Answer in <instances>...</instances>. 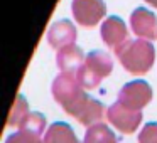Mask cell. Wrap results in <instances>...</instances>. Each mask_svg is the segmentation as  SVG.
<instances>
[{
    "label": "cell",
    "instance_id": "6da1fadb",
    "mask_svg": "<svg viewBox=\"0 0 157 143\" xmlns=\"http://www.w3.org/2000/svg\"><path fill=\"white\" fill-rule=\"evenodd\" d=\"M115 54L127 71L140 76L150 71L154 59H155V49L150 41L128 39L120 47L115 49Z\"/></svg>",
    "mask_w": 157,
    "mask_h": 143
},
{
    "label": "cell",
    "instance_id": "7a4b0ae2",
    "mask_svg": "<svg viewBox=\"0 0 157 143\" xmlns=\"http://www.w3.org/2000/svg\"><path fill=\"white\" fill-rule=\"evenodd\" d=\"M113 69V61L106 52L103 51H91L86 54V59L83 66L79 68L78 78L81 88L85 89H95L106 76H110Z\"/></svg>",
    "mask_w": 157,
    "mask_h": 143
},
{
    "label": "cell",
    "instance_id": "3957f363",
    "mask_svg": "<svg viewBox=\"0 0 157 143\" xmlns=\"http://www.w3.org/2000/svg\"><path fill=\"white\" fill-rule=\"evenodd\" d=\"M52 98L63 106V109H68L85 94L81 84H79L76 74H69V72H61L58 78L52 81L51 86Z\"/></svg>",
    "mask_w": 157,
    "mask_h": 143
},
{
    "label": "cell",
    "instance_id": "277c9868",
    "mask_svg": "<svg viewBox=\"0 0 157 143\" xmlns=\"http://www.w3.org/2000/svg\"><path fill=\"white\" fill-rule=\"evenodd\" d=\"M69 116L76 118L81 125L85 126H93V125H98L100 121L103 119V116H106L105 108L103 105L98 101V99H93L90 94H83L71 108L66 109Z\"/></svg>",
    "mask_w": 157,
    "mask_h": 143
},
{
    "label": "cell",
    "instance_id": "5b68a950",
    "mask_svg": "<svg viewBox=\"0 0 157 143\" xmlns=\"http://www.w3.org/2000/svg\"><path fill=\"white\" fill-rule=\"evenodd\" d=\"M150 99H152V88L142 79L127 82L118 93V103L132 111H140L144 106L149 105Z\"/></svg>",
    "mask_w": 157,
    "mask_h": 143
},
{
    "label": "cell",
    "instance_id": "8992f818",
    "mask_svg": "<svg viewBox=\"0 0 157 143\" xmlns=\"http://www.w3.org/2000/svg\"><path fill=\"white\" fill-rule=\"evenodd\" d=\"M71 10L81 27H95L105 17L106 5L103 0H73Z\"/></svg>",
    "mask_w": 157,
    "mask_h": 143
},
{
    "label": "cell",
    "instance_id": "52a82bcc",
    "mask_svg": "<svg viewBox=\"0 0 157 143\" xmlns=\"http://www.w3.org/2000/svg\"><path fill=\"white\" fill-rule=\"evenodd\" d=\"M106 119L115 126L118 131L130 135L133 133L142 123V113L140 111H132V109L125 108L120 105L118 101L113 103L108 109H106Z\"/></svg>",
    "mask_w": 157,
    "mask_h": 143
},
{
    "label": "cell",
    "instance_id": "ba28073f",
    "mask_svg": "<svg viewBox=\"0 0 157 143\" xmlns=\"http://www.w3.org/2000/svg\"><path fill=\"white\" fill-rule=\"evenodd\" d=\"M130 25H132L133 34L139 39L152 41L157 37V17L149 9H135L130 15Z\"/></svg>",
    "mask_w": 157,
    "mask_h": 143
},
{
    "label": "cell",
    "instance_id": "9c48e42d",
    "mask_svg": "<svg viewBox=\"0 0 157 143\" xmlns=\"http://www.w3.org/2000/svg\"><path fill=\"white\" fill-rule=\"evenodd\" d=\"M76 41V27L66 19L56 20L48 31V42L51 47L61 51L66 46L75 44Z\"/></svg>",
    "mask_w": 157,
    "mask_h": 143
},
{
    "label": "cell",
    "instance_id": "30bf717a",
    "mask_svg": "<svg viewBox=\"0 0 157 143\" xmlns=\"http://www.w3.org/2000/svg\"><path fill=\"white\" fill-rule=\"evenodd\" d=\"M101 39L108 47L117 49L123 44V42L128 41V31H127V25L123 24V20L120 17H108L105 22L101 24Z\"/></svg>",
    "mask_w": 157,
    "mask_h": 143
},
{
    "label": "cell",
    "instance_id": "8fae6325",
    "mask_svg": "<svg viewBox=\"0 0 157 143\" xmlns=\"http://www.w3.org/2000/svg\"><path fill=\"white\" fill-rule=\"evenodd\" d=\"M86 56L76 44L66 46L56 54V62L61 72H69V74H78L79 68L83 66Z\"/></svg>",
    "mask_w": 157,
    "mask_h": 143
},
{
    "label": "cell",
    "instance_id": "7c38bea8",
    "mask_svg": "<svg viewBox=\"0 0 157 143\" xmlns=\"http://www.w3.org/2000/svg\"><path fill=\"white\" fill-rule=\"evenodd\" d=\"M44 143H79L75 130L64 121H56L48 128L44 135Z\"/></svg>",
    "mask_w": 157,
    "mask_h": 143
},
{
    "label": "cell",
    "instance_id": "4fadbf2b",
    "mask_svg": "<svg viewBox=\"0 0 157 143\" xmlns=\"http://www.w3.org/2000/svg\"><path fill=\"white\" fill-rule=\"evenodd\" d=\"M83 143H118L117 136L105 123H98L93 125L86 130V135Z\"/></svg>",
    "mask_w": 157,
    "mask_h": 143
},
{
    "label": "cell",
    "instance_id": "5bb4252c",
    "mask_svg": "<svg viewBox=\"0 0 157 143\" xmlns=\"http://www.w3.org/2000/svg\"><path fill=\"white\" fill-rule=\"evenodd\" d=\"M29 115H31V111H29V103L25 101V98L22 94H17L14 105H12L10 115H9L7 126H17L19 128V126L27 119Z\"/></svg>",
    "mask_w": 157,
    "mask_h": 143
},
{
    "label": "cell",
    "instance_id": "9a60e30c",
    "mask_svg": "<svg viewBox=\"0 0 157 143\" xmlns=\"http://www.w3.org/2000/svg\"><path fill=\"white\" fill-rule=\"evenodd\" d=\"M46 125H48L46 116L41 115V113H37V111H34V113H31V115L27 116V119H25L21 126H19V130H27V131L42 135L44 130H46Z\"/></svg>",
    "mask_w": 157,
    "mask_h": 143
},
{
    "label": "cell",
    "instance_id": "2e32d148",
    "mask_svg": "<svg viewBox=\"0 0 157 143\" xmlns=\"http://www.w3.org/2000/svg\"><path fill=\"white\" fill-rule=\"evenodd\" d=\"M5 143H44V140H41V135L37 133L27 131V130H19V131L12 133Z\"/></svg>",
    "mask_w": 157,
    "mask_h": 143
},
{
    "label": "cell",
    "instance_id": "e0dca14e",
    "mask_svg": "<svg viewBox=\"0 0 157 143\" xmlns=\"http://www.w3.org/2000/svg\"><path fill=\"white\" fill-rule=\"evenodd\" d=\"M139 143H157V123H147L139 133Z\"/></svg>",
    "mask_w": 157,
    "mask_h": 143
},
{
    "label": "cell",
    "instance_id": "ac0fdd59",
    "mask_svg": "<svg viewBox=\"0 0 157 143\" xmlns=\"http://www.w3.org/2000/svg\"><path fill=\"white\" fill-rule=\"evenodd\" d=\"M145 2H147L149 5H152V7H155V9H157V0H145Z\"/></svg>",
    "mask_w": 157,
    "mask_h": 143
}]
</instances>
